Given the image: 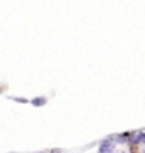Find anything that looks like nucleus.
<instances>
[{"label": "nucleus", "mask_w": 145, "mask_h": 153, "mask_svg": "<svg viewBox=\"0 0 145 153\" xmlns=\"http://www.w3.org/2000/svg\"><path fill=\"white\" fill-rule=\"evenodd\" d=\"M144 153H145V150H144Z\"/></svg>", "instance_id": "6"}, {"label": "nucleus", "mask_w": 145, "mask_h": 153, "mask_svg": "<svg viewBox=\"0 0 145 153\" xmlns=\"http://www.w3.org/2000/svg\"><path fill=\"white\" fill-rule=\"evenodd\" d=\"M140 138H142V133H133V134L128 138L130 145H138V143H140Z\"/></svg>", "instance_id": "2"}, {"label": "nucleus", "mask_w": 145, "mask_h": 153, "mask_svg": "<svg viewBox=\"0 0 145 153\" xmlns=\"http://www.w3.org/2000/svg\"><path fill=\"white\" fill-rule=\"evenodd\" d=\"M140 145H145V133H142V138H140Z\"/></svg>", "instance_id": "4"}, {"label": "nucleus", "mask_w": 145, "mask_h": 153, "mask_svg": "<svg viewBox=\"0 0 145 153\" xmlns=\"http://www.w3.org/2000/svg\"><path fill=\"white\" fill-rule=\"evenodd\" d=\"M31 104L36 105V107H41L43 104H46V99L45 97H36V99H33V100H31Z\"/></svg>", "instance_id": "3"}, {"label": "nucleus", "mask_w": 145, "mask_h": 153, "mask_svg": "<svg viewBox=\"0 0 145 153\" xmlns=\"http://www.w3.org/2000/svg\"><path fill=\"white\" fill-rule=\"evenodd\" d=\"M120 153H128V152H120Z\"/></svg>", "instance_id": "5"}, {"label": "nucleus", "mask_w": 145, "mask_h": 153, "mask_svg": "<svg viewBox=\"0 0 145 153\" xmlns=\"http://www.w3.org/2000/svg\"><path fill=\"white\" fill-rule=\"evenodd\" d=\"M114 152V143L111 140H104L99 145V153H113Z\"/></svg>", "instance_id": "1"}]
</instances>
